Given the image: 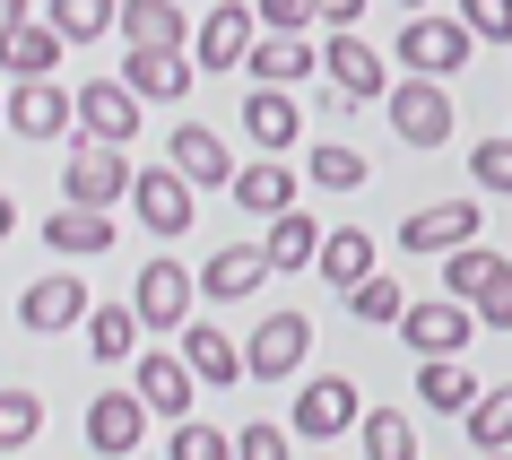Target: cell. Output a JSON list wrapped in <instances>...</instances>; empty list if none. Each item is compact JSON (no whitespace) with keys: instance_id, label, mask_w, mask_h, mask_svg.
<instances>
[{"instance_id":"obj_2","label":"cell","mask_w":512,"mask_h":460,"mask_svg":"<svg viewBox=\"0 0 512 460\" xmlns=\"http://www.w3.org/2000/svg\"><path fill=\"white\" fill-rule=\"evenodd\" d=\"M287 426H296V443H339V434L365 426V400H356L348 374H313L296 391V408H287Z\"/></svg>"},{"instance_id":"obj_49","label":"cell","mask_w":512,"mask_h":460,"mask_svg":"<svg viewBox=\"0 0 512 460\" xmlns=\"http://www.w3.org/2000/svg\"><path fill=\"white\" fill-rule=\"evenodd\" d=\"M0 122H9V87H0Z\"/></svg>"},{"instance_id":"obj_29","label":"cell","mask_w":512,"mask_h":460,"mask_svg":"<svg viewBox=\"0 0 512 460\" xmlns=\"http://www.w3.org/2000/svg\"><path fill=\"white\" fill-rule=\"evenodd\" d=\"M139 304H96V313H87V356H96V365H131L139 356Z\"/></svg>"},{"instance_id":"obj_28","label":"cell","mask_w":512,"mask_h":460,"mask_svg":"<svg viewBox=\"0 0 512 460\" xmlns=\"http://www.w3.org/2000/svg\"><path fill=\"white\" fill-rule=\"evenodd\" d=\"M183 339V356H191V374L209 382V391H226V382H243V348L226 339V330H209V322H183L174 330Z\"/></svg>"},{"instance_id":"obj_47","label":"cell","mask_w":512,"mask_h":460,"mask_svg":"<svg viewBox=\"0 0 512 460\" xmlns=\"http://www.w3.org/2000/svg\"><path fill=\"white\" fill-rule=\"evenodd\" d=\"M478 460H512V443H504V452H478Z\"/></svg>"},{"instance_id":"obj_39","label":"cell","mask_w":512,"mask_h":460,"mask_svg":"<svg viewBox=\"0 0 512 460\" xmlns=\"http://www.w3.org/2000/svg\"><path fill=\"white\" fill-rule=\"evenodd\" d=\"M235 460H296V426H261V417H252V426L235 434Z\"/></svg>"},{"instance_id":"obj_34","label":"cell","mask_w":512,"mask_h":460,"mask_svg":"<svg viewBox=\"0 0 512 460\" xmlns=\"http://www.w3.org/2000/svg\"><path fill=\"white\" fill-rule=\"evenodd\" d=\"M356 443H365V460H417V426H408L400 408H365Z\"/></svg>"},{"instance_id":"obj_37","label":"cell","mask_w":512,"mask_h":460,"mask_svg":"<svg viewBox=\"0 0 512 460\" xmlns=\"http://www.w3.org/2000/svg\"><path fill=\"white\" fill-rule=\"evenodd\" d=\"M348 313H356V322H400V313H408V287H400V278H391V270H374V278H365V287H356V296H348Z\"/></svg>"},{"instance_id":"obj_36","label":"cell","mask_w":512,"mask_h":460,"mask_svg":"<svg viewBox=\"0 0 512 460\" xmlns=\"http://www.w3.org/2000/svg\"><path fill=\"white\" fill-rule=\"evenodd\" d=\"M35 434H44V400H35L27 382H9L0 391V452H27Z\"/></svg>"},{"instance_id":"obj_3","label":"cell","mask_w":512,"mask_h":460,"mask_svg":"<svg viewBox=\"0 0 512 460\" xmlns=\"http://www.w3.org/2000/svg\"><path fill=\"white\" fill-rule=\"evenodd\" d=\"M261 9H252V0H209V9H200V27H191V61H200V79H209V70H243V61H252V44H261Z\"/></svg>"},{"instance_id":"obj_19","label":"cell","mask_w":512,"mask_h":460,"mask_svg":"<svg viewBox=\"0 0 512 460\" xmlns=\"http://www.w3.org/2000/svg\"><path fill=\"white\" fill-rule=\"evenodd\" d=\"M243 131H252V148L261 157H287L304 131V105H296V87H252L243 96Z\"/></svg>"},{"instance_id":"obj_9","label":"cell","mask_w":512,"mask_h":460,"mask_svg":"<svg viewBox=\"0 0 512 460\" xmlns=\"http://www.w3.org/2000/svg\"><path fill=\"white\" fill-rule=\"evenodd\" d=\"M131 391L157 408L165 426H183L191 400H200V374H191V356H183V348H148V356H131Z\"/></svg>"},{"instance_id":"obj_11","label":"cell","mask_w":512,"mask_h":460,"mask_svg":"<svg viewBox=\"0 0 512 460\" xmlns=\"http://www.w3.org/2000/svg\"><path fill=\"white\" fill-rule=\"evenodd\" d=\"M87 313H96V296L79 287V270H44L18 296V330H35V339H53V330H79Z\"/></svg>"},{"instance_id":"obj_32","label":"cell","mask_w":512,"mask_h":460,"mask_svg":"<svg viewBox=\"0 0 512 460\" xmlns=\"http://www.w3.org/2000/svg\"><path fill=\"white\" fill-rule=\"evenodd\" d=\"M304 183L313 191H356L365 183V157H356L348 139H313V148H304Z\"/></svg>"},{"instance_id":"obj_12","label":"cell","mask_w":512,"mask_h":460,"mask_svg":"<svg viewBox=\"0 0 512 460\" xmlns=\"http://www.w3.org/2000/svg\"><path fill=\"white\" fill-rule=\"evenodd\" d=\"M139 96L131 79H87L79 87V139H105V148H131L139 139Z\"/></svg>"},{"instance_id":"obj_14","label":"cell","mask_w":512,"mask_h":460,"mask_svg":"<svg viewBox=\"0 0 512 460\" xmlns=\"http://www.w3.org/2000/svg\"><path fill=\"white\" fill-rule=\"evenodd\" d=\"M165 165H174L191 191H226V183H235V148H226L209 122H174V139H165Z\"/></svg>"},{"instance_id":"obj_21","label":"cell","mask_w":512,"mask_h":460,"mask_svg":"<svg viewBox=\"0 0 512 460\" xmlns=\"http://www.w3.org/2000/svg\"><path fill=\"white\" fill-rule=\"evenodd\" d=\"M122 79L139 87V96H148V105H183L191 87H200V61H183V44H174V53H122Z\"/></svg>"},{"instance_id":"obj_40","label":"cell","mask_w":512,"mask_h":460,"mask_svg":"<svg viewBox=\"0 0 512 460\" xmlns=\"http://www.w3.org/2000/svg\"><path fill=\"white\" fill-rule=\"evenodd\" d=\"M469 183L478 191H512V139H478V148H469Z\"/></svg>"},{"instance_id":"obj_51","label":"cell","mask_w":512,"mask_h":460,"mask_svg":"<svg viewBox=\"0 0 512 460\" xmlns=\"http://www.w3.org/2000/svg\"><path fill=\"white\" fill-rule=\"evenodd\" d=\"M183 9H191V0H183Z\"/></svg>"},{"instance_id":"obj_31","label":"cell","mask_w":512,"mask_h":460,"mask_svg":"<svg viewBox=\"0 0 512 460\" xmlns=\"http://www.w3.org/2000/svg\"><path fill=\"white\" fill-rule=\"evenodd\" d=\"M460 434H469V452H504L512 443V382H486L478 408L460 417Z\"/></svg>"},{"instance_id":"obj_23","label":"cell","mask_w":512,"mask_h":460,"mask_svg":"<svg viewBox=\"0 0 512 460\" xmlns=\"http://www.w3.org/2000/svg\"><path fill=\"white\" fill-rule=\"evenodd\" d=\"M478 391H486V382L469 374V356H417V400H426L434 417H469Z\"/></svg>"},{"instance_id":"obj_1","label":"cell","mask_w":512,"mask_h":460,"mask_svg":"<svg viewBox=\"0 0 512 460\" xmlns=\"http://www.w3.org/2000/svg\"><path fill=\"white\" fill-rule=\"evenodd\" d=\"M469 53H478V35L460 27V9H452V18L417 9V18L400 27V44H391V61H400L408 79H460V70H469Z\"/></svg>"},{"instance_id":"obj_13","label":"cell","mask_w":512,"mask_h":460,"mask_svg":"<svg viewBox=\"0 0 512 460\" xmlns=\"http://www.w3.org/2000/svg\"><path fill=\"white\" fill-rule=\"evenodd\" d=\"M131 209H139V226H148L157 244H174V235H191L200 200H191V183L174 174V165H148V174L131 183Z\"/></svg>"},{"instance_id":"obj_35","label":"cell","mask_w":512,"mask_h":460,"mask_svg":"<svg viewBox=\"0 0 512 460\" xmlns=\"http://www.w3.org/2000/svg\"><path fill=\"white\" fill-rule=\"evenodd\" d=\"M44 18H53L70 44H96V35H113V18H122V0H44Z\"/></svg>"},{"instance_id":"obj_24","label":"cell","mask_w":512,"mask_h":460,"mask_svg":"<svg viewBox=\"0 0 512 460\" xmlns=\"http://www.w3.org/2000/svg\"><path fill=\"white\" fill-rule=\"evenodd\" d=\"M113 35H122V44H139V53H174V44L191 53V35H183V0H122Z\"/></svg>"},{"instance_id":"obj_48","label":"cell","mask_w":512,"mask_h":460,"mask_svg":"<svg viewBox=\"0 0 512 460\" xmlns=\"http://www.w3.org/2000/svg\"><path fill=\"white\" fill-rule=\"evenodd\" d=\"M400 9H408V18H417V9H426V0H400Z\"/></svg>"},{"instance_id":"obj_38","label":"cell","mask_w":512,"mask_h":460,"mask_svg":"<svg viewBox=\"0 0 512 460\" xmlns=\"http://www.w3.org/2000/svg\"><path fill=\"white\" fill-rule=\"evenodd\" d=\"M165 460H235V434L200 426V417H183L174 426V443H165Z\"/></svg>"},{"instance_id":"obj_7","label":"cell","mask_w":512,"mask_h":460,"mask_svg":"<svg viewBox=\"0 0 512 460\" xmlns=\"http://www.w3.org/2000/svg\"><path fill=\"white\" fill-rule=\"evenodd\" d=\"M9 131L18 139H70L79 131V87H53V79H9Z\"/></svg>"},{"instance_id":"obj_27","label":"cell","mask_w":512,"mask_h":460,"mask_svg":"<svg viewBox=\"0 0 512 460\" xmlns=\"http://www.w3.org/2000/svg\"><path fill=\"white\" fill-rule=\"evenodd\" d=\"M61 53H70V35H61L53 18H44V27L27 18V27L0 35V70H9V79H53V61H61Z\"/></svg>"},{"instance_id":"obj_20","label":"cell","mask_w":512,"mask_h":460,"mask_svg":"<svg viewBox=\"0 0 512 460\" xmlns=\"http://www.w3.org/2000/svg\"><path fill=\"white\" fill-rule=\"evenodd\" d=\"M226 200H235L243 217H261V226H270V217H287V209H296V174H287L278 157H252V165H235Z\"/></svg>"},{"instance_id":"obj_8","label":"cell","mask_w":512,"mask_h":460,"mask_svg":"<svg viewBox=\"0 0 512 460\" xmlns=\"http://www.w3.org/2000/svg\"><path fill=\"white\" fill-rule=\"evenodd\" d=\"M400 339L417 356H469V339H478V304H460V296L408 304V313H400Z\"/></svg>"},{"instance_id":"obj_25","label":"cell","mask_w":512,"mask_h":460,"mask_svg":"<svg viewBox=\"0 0 512 460\" xmlns=\"http://www.w3.org/2000/svg\"><path fill=\"white\" fill-rule=\"evenodd\" d=\"M243 70H252V87H304L313 70H322V53H313L304 35H270V27H261V44H252Z\"/></svg>"},{"instance_id":"obj_17","label":"cell","mask_w":512,"mask_h":460,"mask_svg":"<svg viewBox=\"0 0 512 460\" xmlns=\"http://www.w3.org/2000/svg\"><path fill=\"white\" fill-rule=\"evenodd\" d=\"M460 244H478V200H434L400 226V252H426V261H443Z\"/></svg>"},{"instance_id":"obj_5","label":"cell","mask_w":512,"mask_h":460,"mask_svg":"<svg viewBox=\"0 0 512 460\" xmlns=\"http://www.w3.org/2000/svg\"><path fill=\"white\" fill-rule=\"evenodd\" d=\"M304 348H313V322H304L296 304H278L252 322V348H243V374L252 382H296L304 374Z\"/></svg>"},{"instance_id":"obj_43","label":"cell","mask_w":512,"mask_h":460,"mask_svg":"<svg viewBox=\"0 0 512 460\" xmlns=\"http://www.w3.org/2000/svg\"><path fill=\"white\" fill-rule=\"evenodd\" d=\"M478 330H512V261L486 278V296H478Z\"/></svg>"},{"instance_id":"obj_44","label":"cell","mask_w":512,"mask_h":460,"mask_svg":"<svg viewBox=\"0 0 512 460\" xmlns=\"http://www.w3.org/2000/svg\"><path fill=\"white\" fill-rule=\"evenodd\" d=\"M313 9H322V27H356V18H365L374 0H313Z\"/></svg>"},{"instance_id":"obj_6","label":"cell","mask_w":512,"mask_h":460,"mask_svg":"<svg viewBox=\"0 0 512 460\" xmlns=\"http://www.w3.org/2000/svg\"><path fill=\"white\" fill-rule=\"evenodd\" d=\"M452 79H391V131L408 148H443L452 139Z\"/></svg>"},{"instance_id":"obj_42","label":"cell","mask_w":512,"mask_h":460,"mask_svg":"<svg viewBox=\"0 0 512 460\" xmlns=\"http://www.w3.org/2000/svg\"><path fill=\"white\" fill-rule=\"evenodd\" d=\"M252 9H261V27H270V35H304L313 18H322L313 0H252Z\"/></svg>"},{"instance_id":"obj_26","label":"cell","mask_w":512,"mask_h":460,"mask_svg":"<svg viewBox=\"0 0 512 460\" xmlns=\"http://www.w3.org/2000/svg\"><path fill=\"white\" fill-rule=\"evenodd\" d=\"M313 270H322V287L356 296V287L382 270V261H374V235H365V226H330V235H322V261H313Z\"/></svg>"},{"instance_id":"obj_15","label":"cell","mask_w":512,"mask_h":460,"mask_svg":"<svg viewBox=\"0 0 512 460\" xmlns=\"http://www.w3.org/2000/svg\"><path fill=\"white\" fill-rule=\"evenodd\" d=\"M148 417H157V408L139 400V391H105V400H87V452L131 460L139 443H148Z\"/></svg>"},{"instance_id":"obj_22","label":"cell","mask_w":512,"mask_h":460,"mask_svg":"<svg viewBox=\"0 0 512 460\" xmlns=\"http://www.w3.org/2000/svg\"><path fill=\"white\" fill-rule=\"evenodd\" d=\"M44 244H53L61 261H96V252H113V209H87V200H61V209L44 217Z\"/></svg>"},{"instance_id":"obj_30","label":"cell","mask_w":512,"mask_h":460,"mask_svg":"<svg viewBox=\"0 0 512 460\" xmlns=\"http://www.w3.org/2000/svg\"><path fill=\"white\" fill-rule=\"evenodd\" d=\"M261 252H270V270H313V261H322V226L304 209H287V217H270Z\"/></svg>"},{"instance_id":"obj_45","label":"cell","mask_w":512,"mask_h":460,"mask_svg":"<svg viewBox=\"0 0 512 460\" xmlns=\"http://www.w3.org/2000/svg\"><path fill=\"white\" fill-rule=\"evenodd\" d=\"M27 18H35V0H0V35H9V27H27Z\"/></svg>"},{"instance_id":"obj_41","label":"cell","mask_w":512,"mask_h":460,"mask_svg":"<svg viewBox=\"0 0 512 460\" xmlns=\"http://www.w3.org/2000/svg\"><path fill=\"white\" fill-rule=\"evenodd\" d=\"M460 27L478 44H512V0H460Z\"/></svg>"},{"instance_id":"obj_52","label":"cell","mask_w":512,"mask_h":460,"mask_svg":"<svg viewBox=\"0 0 512 460\" xmlns=\"http://www.w3.org/2000/svg\"><path fill=\"white\" fill-rule=\"evenodd\" d=\"M322 460H330V452H322Z\"/></svg>"},{"instance_id":"obj_33","label":"cell","mask_w":512,"mask_h":460,"mask_svg":"<svg viewBox=\"0 0 512 460\" xmlns=\"http://www.w3.org/2000/svg\"><path fill=\"white\" fill-rule=\"evenodd\" d=\"M504 270V252H486V244H460V252H443V296H460V304H478L486 296V278Z\"/></svg>"},{"instance_id":"obj_10","label":"cell","mask_w":512,"mask_h":460,"mask_svg":"<svg viewBox=\"0 0 512 460\" xmlns=\"http://www.w3.org/2000/svg\"><path fill=\"white\" fill-rule=\"evenodd\" d=\"M131 304H139V322H148V330H183L191 304H200V270H183V261H139Z\"/></svg>"},{"instance_id":"obj_50","label":"cell","mask_w":512,"mask_h":460,"mask_svg":"<svg viewBox=\"0 0 512 460\" xmlns=\"http://www.w3.org/2000/svg\"><path fill=\"white\" fill-rule=\"evenodd\" d=\"M131 460H148V452H131Z\"/></svg>"},{"instance_id":"obj_46","label":"cell","mask_w":512,"mask_h":460,"mask_svg":"<svg viewBox=\"0 0 512 460\" xmlns=\"http://www.w3.org/2000/svg\"><path fill=\"white\" fill-rule=\"evenodd\" d=\"M9 235H18V200L0 191V244H9Z\"/></svg>"},{"instance_id":"obj_16","label":"cell","mask_w":512,"mask_h":460,"mask_svg":"<svg viewBox=\"0 0 512 460\" xmlns=\"http://www.w3.org/2000/svg\"><path fill=\"white\" fill-rule=\"evenodd\" d=\"M322 79H330V87H348L356 105H365V96H391V61H382L356 27H330V44H322Z\"/></svg>"},{"instance_id":"obj_18","label":"cell","mask_w":512,"mask_h":460,"mask_svg":"<svg viewBox=\"0 0 512 460\" xmlns=\"http://www.w3.org/2000/svg\"><path fill=\"white\" fill-rule=\"evenodd\" d=\"M270 252L261 244H226V252H209V270H200V296L209 304H243V296H261L270 287Z\"/></svg>"},{"instance_id":"obj_4","label":"cell","mask_w":512,"mask_h":460,"mask_svg":"<svg viewBox=\"0 0 512 460\" xmlns=\"http://www.w3.org/2000/svg\"><path fill=\"white\" fill-rule=\"evenodd\" d=\"M139 165L131 148H105V139H79L70 165H61V200H87V209H113V200H131Z\"/></svg>"}]
</instances>
